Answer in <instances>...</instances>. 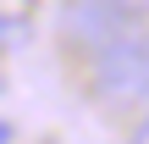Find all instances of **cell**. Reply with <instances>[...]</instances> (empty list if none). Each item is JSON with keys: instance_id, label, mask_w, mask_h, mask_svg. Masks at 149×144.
<instances>
[{"instance_id": "obj_1", "label": "cell", "mask_w": 149, "mask_h": 144, "mask_svg": "<svg viewBox=\"0 0 149 144\" xmlns=\"http://www.w3.org/2000/svg\"><path fill=\"white\" fill-rule=\"evenodd\" d=\"M94 100L105 111H127V105H144L149 100V22L127 28L122 39H111L100 55H94Z\"/></svg>"}, {"instance_id": "obj_2", "label": "cell", "mask_w": 149, "mask_h": 144, "mask_svg": "<svg viewBox=\"0 0 149 144\" xmlns=\"http://www.w3.org/2000/svg\"><path fill=\"white\" fill-rule=\"evenodd\" d=\"M138 22H144L138 0H66L61 6V39L72 50H94V55Z\"/></svg>"}, {"instance_id": "obj_3", "label": "cell", "mask_w": 149, "mask_h": 144, "mask_svg": "<svg viewBox=\"0 0 149 144\" xmlns=\"http://www.w3.org/2000/svg\"><path fill=\"white\" fill-rule=\"evenodd\" d=\"M127 144H149V111L133 122V133H127Z\"/></svg>"}, {"instance_id": "obj_4", "label": "cell", "mask_w": 149, "mask_h": 144, "mask_svg": "<svg viewBox=\"0 0 149 144\" xmlns=\"http://www.w3.org/2000/svg\"><path fill=\"white\" fill-rule=\"evenodd\" d=\"M6 139H11V128H6V122H0V144H6Z\"/></svg>"}]
</instances>
